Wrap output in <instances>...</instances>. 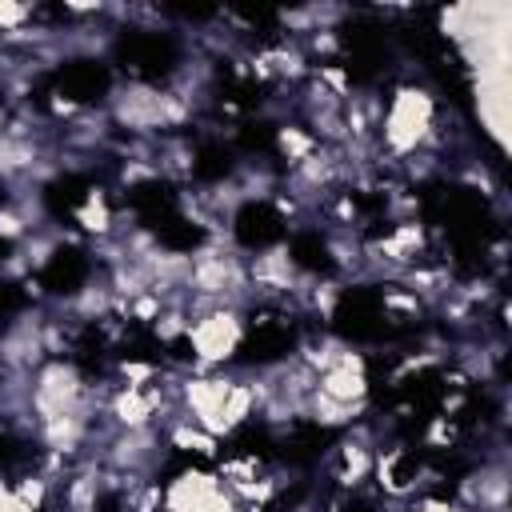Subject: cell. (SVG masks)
I'll use <instances>...</instances> for the list:
<instances>
[{
    "mask_svg": "<svg viewBox=\"0 0 512 512\" xmlns=\"http://www.w3.org/2000/svg\"><path fill=\"white\" fill-rule=\"evenodd\" d=\"M112 116L124 128L148 132V128H164V124H180L188 116V104L176 92H160L148 84H124L112 92Z\"/></svg>",
    "mask_w": 512,
    "mask_h": 512,
    "instance_id": "cell-1",
    "label": "cell"
},
{
    "mask_svg": "<svg viewBox=\"0 0 512 512\" xmlns=\"http://www.w3.org/2000/svg\"><path fill=\"white\" fill-rule=\"evenodd\" d=\"M424 140H432V96L424 88H400L384 116V144L388 152L408 156Z\"/></svg>",
    "mask_w": 512,
    "mask_h": 512,
    "instance_id": "cell-2",
    "label": "cell"
},
{
    "mask_svg": "<svg viewBox=\"0 0 512 512\" xmlns=\"http://www.w3.org/2000/svg\"><path fill=\"white\" fill-rule=\"evenodd\" d=\"M240 336H244V320L228 304H220V308L188 320V332H184V340L192 344V356L200 364H224L236 352Z\"/></svg>",
    "mask_w": 512,
    "mask_h": 512,
    "instance_id": "cell-3",
    "label": "cell"
},
{
    "mask_svg": "<svg viewBox=\"0 0 512 512\" xmlns=\"http://www.w3.org/2000/svg\"><path fill=\"white\" fill-rule=\"evenodd\" d=\"M84 404V376L64 364V360H52L36 372V388H32V412L36 420H52V416H64L72 408Z\"/></svg>",
    "mask_w": 512,
    "mask_h": 512,
    "instance_id": "cell-4",
    "label": "cell"
},
{
    "mask_svg": "<svg viewBox=\"0 0 512 512\" xmlns=\"http://www.w3.org/2000/svg\"><path fill=\"white\" fill-rule=\"evenodd\" d=\"M244 268H248V284L264 288V292H288V288H296V260L288 256V248H268V252L252 256Z\"/></svg>",
    "mask_w": 512,
    "mask_h": 512,
    "instance_id": "cell-5",
    "label": "cell"
},
{
    "mask_svg": "<svg viewBox=\"0 0 512 512\" xmlns=\"http://www.w3.org/2000/svg\"><path fill=\"white\" fill-rule=\"evenodd\" d=\"M304 412L316 420V424H324V428H340V424H348V420H356V404H340V400H332V396H324L320 388H312L308 392V400H304Z\"/></svg>",
    "mask_w": 512,
    "mask_h": 512,
    "instance_id": "cell-6",
    "label": "cell"
},
{
    "mask_svg": "<svg viewBox=\"0 0 512 512\" xmlns=\"http://www.w3.org/2000/svg\"><path fill=\"white\" fill-rule=\"evenodd\" d=\"M340 460H344L340 484H360V480H368V472H372V464H376V456H372V452H368L360 440L340 444Z\"/></svg>",
    "mask_w": 512,
    "mask_h": 512,
    "instance_id": "cell-7",
    "label": "cell"
},
{
    "mask_svg": "<svg viewBox=\"0 0 512 512\" xmlns=\"http://www.w3.org/2000/svg\"><path fill=\"white\" fill-rule=\"evenodd\" d=\"M76 224L84 232H96V236H108L112 232V212H108V204H104L100 192H88V200L76 208Z\"/></svg>",
    "mask_w": 512,
    "mask_h": 512,
    "instance_id": "cell-8",
    "label": "cell"
},
{
    "mask_svg": "<svg viewBox=\"0 0 512 512\" xmlns=\"http://www.w3.org/2000/svg\"><path fill=\"white\" fill-rule=\"evenodd\" d=\"M276 148H280V156H288L292 164H300L304 156H312V152H316V140H312L308 132L292 128V124H284V128L276 132Z\"/></svg>",
    "mask_w": 512,
    "mask_h": 512,
    "instance_id": "cell-9",
    "label": "cell"
},
{
    "mask_svg": "<svg viewBox=\"0 0 512 512\" xmlns=\"http://www.w3.org/2000/svg\"><path fill=\"white\" fill-rule=\"evenodd\" d=\"M172 444L184 448V452H212V448H216V436H208V432L188 416V420H180V424L172 428Z\"/></svg>",
    "mask_w": 512,
    "mask_h": 512,
    "instance_id": "cell-10",
    "label": "cell"
},
{
    "mask_svg": "<svg viewBox=\"0 0 512 512\" xmlns=\"http://www.w3.org/2000/svg\"><path fill=\"white\" fill-rule=\"evenodd\" d=\"M32 20V8L28 4H16V0H0V32H16Z\"/></svg>",
    "mask_w": 512,
    "mask_h": 512,
    "instance_id": "cell-11",
    "label": "cell"
},
{
    "mask_svg": "<svg viewBox=\"0 0 512 512\" xmlns=\"http://www.w3.org/2000/svg\"><path fill=\"white\" fill-rule=\"evenodd\" d=\"M28 228H32V220H28L24 212H16V208H0V236H4V240H20Z\"/></svg>",
    "mask_w": 512,
    "mask_h": 512,
    "instance_id": "cell-12",
    "label": "cell"
},
{
    "mask_svg": "<svg viewBox=\"0 0 512 512\" xmlns=\"http://www.w3.org/2000/svg\"><path fill=\"white\" fill-rule=\"evenodd\" d=\"M412 512H464L460 504H444V500H420Z\"/></svg>",
    "mask_w": 512,
    "mask_h": 512,
    "instance_id": "cell-13",
    "label": "cell"
},
{
    "mask_svg": "<svg viewBox=\"0 0 512 512\" xmlns=\"http://www.w3.org/2000/svg\"><path fill=\"white\" fill-rule=\"evenodd\" d=\"M204 512H244V508H240L236 500H228V492H220V496H216V500H212Z\"/></svg>",
    "mask_w": 512,
    "mask_h": 512,
    "instance_id": "cell-14",
    "label": "cell"
}]
</instances>
